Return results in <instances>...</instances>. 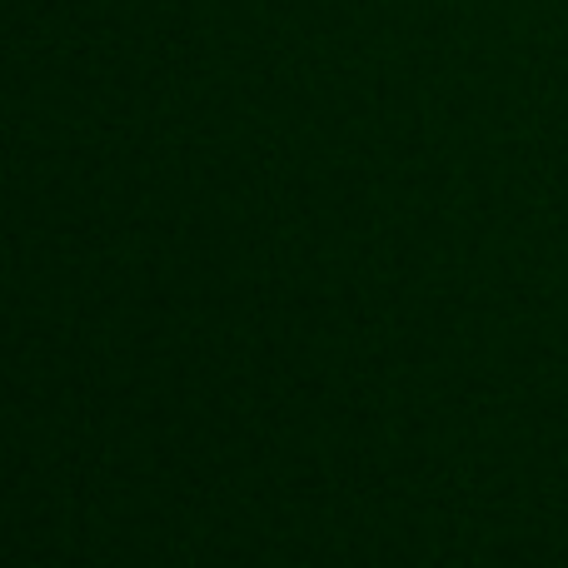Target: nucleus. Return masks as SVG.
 Returning <instances> with one entry per match:
<instances>
[]
</instances>
